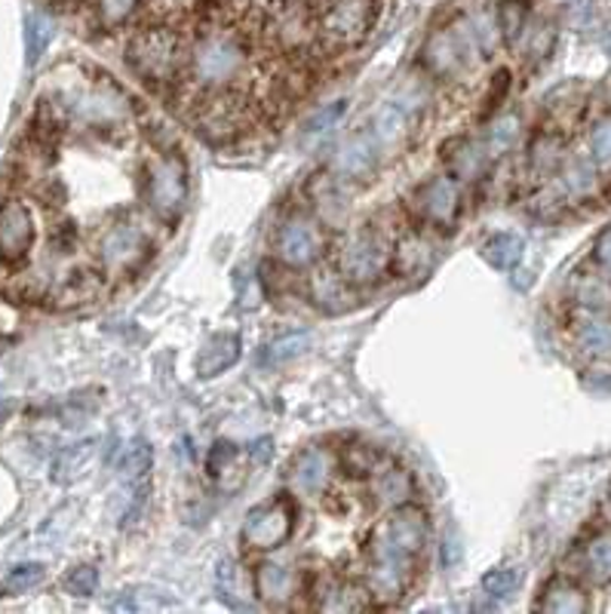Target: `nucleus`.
Here are the masks:
<instances>
[{
	"label": "nucleus",
	"mask_w": 611,
	"mask_h": 614,
	"mask_svg": "<svg viewBox=\"0 0 611 614\" xmlns=\"http://www.w3.org/2000/svg\"><path fill=\"white\" fill-rule=\"evenodd\" d=\"M250 68V43L234 25L206 22L188 43L184 84L194 92L237 87V77Z\"/></svg>",
	"instance_id": "nucleus-1"
},
{
	"label": "nucleus",
	"mask_w": 611,
	"mask_h": 614,
	"mask_svg": "<svg viewBox=\"0 0 611 614\" xmlns=\"http://www.w3.org/2000/svg\"><path fill=\"white\" fill-rule=\"evenodd\" d=\"M126 62L139 80L151 90L169 92L184 84L188 68V43L184 37L169 25H148L126 47Z\"/></svg>",
	"instance_id": "nucleus-2"
},
{
	"label": "nucleus",
	"mask_w": 611,
	"mask_h": 614,
	"mask_svg": "<svg viewBox=\"0 0 611 614\" xmlns=\"http://www.w3.org/2000/svg\"><path fill=\"white\" fill-rule=\"evenodd\" d=\"M139 191L163 225H176L188 206V163L179 151H161L144 163Z\"/></svg>",
	"instance_id": "nucleus-3"
},
{
	"label": "nucleus",
	"mask_w": 611,
	"mask_h": 614,
	"mask_svg": "<svg viewBox=\"0 0 611 614\" xmlns=\"http://www.w3.org/2000/svg\"><path fill=\"white\" fill-rule=\"evenodd\" d=\"M480 59H486V55L480 50V40L473 35V25H470L468 16L436 28L421 47V65L440 80H458L461 74L476 68Z\"/></svg>",
	"instance_id": "nucleus-4"
},
{
	"label": "nucleus",
	"mask_w": 611,
	"mask_h": 614,
	"mask_svg": "<svg viewBox=\"0 0 611 614\" xmlns=\"http://www.w3.org/2000/svg\"><path fill=\"white\" fill-rule=\"evenodd\" d=\"M394 261V250L387 234L375 225H362L357 231L342 236L335 268L357 290V286H375L384 280V273Z\"/></svg>",
	"instance_id": "nucleus-5"
},
{
	"label": "nucleus",
	"mask_w": 611,
	"mask_h": 614,
	"mask_svg": "<svg viewBox=\"0 0 611 614\" xmlns=\"http://www.w3.org/2000/svg\"><path fill=\"white\" fill-rule=\"evenodd\" d=\"M310 7L317 37L332 50H354L375 28L378 0H317Z\"/></svg>",
	"instance_id": "nucleus-6"
},
{
	"label": "nucleus",
	"mask_w": 611,
	"mask_h": 614,
	"mask_svg": "<svg viewBox=\"0 0 611 614\" xmlns=\"http://www.w3.org/2000/svg\"><path fill=\"white\" fill-rule=\"evenodd\" d=\"M194 124L209 142H231L243 127H250L252 102L234 87L194 92Z\"/></svg>",
	"instance_id": "nucleus-7"
},
{
	"label": "nucleus",
	"mask_w": 611,
	"mask_h": 614,
	"mask_svg": "<svg viewBox=\"0 0 611 614\" xmlns=\"http://www.w3.org/2000/svg\"><path fill=\"white\" fill-rule=\"evenodd\" d=\"M366 562H369V568H366L369 597H375L378 602H396L406 593L409 578H412V557L396 550L394 543L387 541L381 525L366 543Z\"/></svg>",
	"instance_id": "nucleus-8"
},
{
	"label": "nucleus",
	"mask_w": 611,
	"mask_h": 614,
	"mask_svg": "<svg viewBox=\"0 0 611 614\" xmlns=\"http://www.w3.org/2000/svg\"><path fill=\"white\" fill-rule=\"evenodd\" d=\"M62 111L65 117H74L87 127H117L132 114V102L114 80L99 77L87 87L62 95Z\"/></svg>",
	"instance_id": "nucleus-9"
},
{
	"label": "nucleus",
	"mask_w": 611,
	"mask_h": 614,
	"mask_svg": "<svg viewBox=\"0 0 611 614\" xmlns=\"http://www.w3.org/2000/svg\"><path fill=\"white\" fill-rule=\"evenodd\" d=\"M148 255H151V240L132 221H114L99 234V243H96V258H99L102 271L111 277L136 273Z\"/></svg>",
	"instance_id": "nucleus-10"
},
{
	"label": "nucleus",
	"mask_w": 611,
	"mask_h": 614,
	"mask_svg": "<svg viewBox=\"0 0 611 614\" xmlns=\"http://www.w3.org/2000/svg\"><path fill=\"white\" fill-rule=\"evenodd\" d=\"M273 250H277L280 265H287L292 271H305V268H314L323 258L326 236L314 218L292 216L277 228Z\"/></svg>",
	"instance_id": "nucleus-11"
},
{
	"label": "nucleus",
	"mask_w": 611,
	"mask_h": 614,
	"mask_svg": "<svg viewBox=\"0 0 611 614\" xmlns=\"http://www.w3.org/2000/svg\"><path fill=\"white\" fill-rule=\"evenodd\" d=\"M295 528V507L287 498H273L268 504L252 507L243 520L240 538L250 550H277Z\"/></svg>",
	"instance_id": "nucleus-12"
},
{
	"label": "nucleus",
	"mask_w": 611,
	"mask_h": 614,
	"mask_svg": "<svg viewBox=\"0 0 611 614\" xmlns=\"http://www.w3.org/2000/svg\"><path fill=\"white\" fill-rule=\"evenodd\" d=\"M412 206L418 218H424L433 228L449 231V228H455L458 213H461V191L449 176H431L415 188Z\"/></svg>",
	"instance_id": "nucleus-13"
},
{
	"label": "nucleus",
	"mask_w": 611,
	"mask_h": 614,
	"mask_svg": "<svg viewBox=\"0 0 611 614\" xmlns=\"http://www.w3.org/2000/svg\"><path fill=\"white\" fill-rule=\"evenodd\" d=\"M35 216L22 200L0 203V261L18 265L35 246Z\"/></svg>",
	"instance_id": "nucleus-14"
},
{
	"label": "nucleus",
	"mask_w": 611,
	"mask_h": 614,
	"mask_svg": "<svg viewBox=\"0 0 611 614\" xmlns=\"http://www.w3.org/2000/svg\"><path fill=\"white\" fill-rule=\"evenodd\" d=\"M381 163V151H378L375 139L366 132L351 136L332 157V176L342 181H369L378 172Z\"/></svg>",
	"instance_id": "nucleus-15"
},
{
	"label": "nucleus",
	"mask_w": 611,
	"mask_h": 614,
	"mask_svg": "<svg viewBox=\"0 0 611 614\" xmlns=\"http://www.w3.org/2000/svg\"><path fill=\"white\" fill-rule=\"evenodd\" d=\"M412 117L409 111L403 108L396 99L391 102H381L369 120V136L375 139L381 157H394L403 148L409 145V136H412Z\"/></svg>",
	"instance_id": "nucleus-16"
},
{
	"label": "nucleus",
	"mask_w": 611,
	"mask_h": 614,
	"mask_svg": "<svg viewBox=\"0 0 611 614\" xmlns=\"http://www.w3.org/2000/svg\"><path fill=\"white\" fill-rule=\"evenodd\" d=\"M332 470H335L332 452H326L323 446H307L295 455L289 468V486L298 495H323L332 483Z\"/></svg>",
	"instance_id": "nucleus-17"
},
{
	"label": "nucleus",
	"mask_w": 611,
	"mask_h": 614,
	"mask_svg": "<svg viewBox=\"0 0 611 614\" xmlns=\"http://www.w3.org/2000/svg\"><path fill=\"white\" fill-rule=\"evenodd\" d=\"M381 528H384L387 541L394 543L396 550L409 553V557H418V553L424 550L428 532H431L428 516H424L418 507H406V504L396 507L394 513H391V520L381 525Z\"/></svg>",
	"instance_id": "nucleus-18"
},
{
	"label": "nucleus",
	"mask_w": 611,
	"mask_h": 614,
	"mask_svg": "<svg viewBox=\"0 0 611 614\" xmlns=\"http://www.w3.org/2000/svg\"><path fill=\"white\" fill-rule=\"evenodd\" d=\"M310 302L320 307L323 314H344L357 305L354 298V286L342 277L339 268H317L310 273Z\"/></svg>",
	"instance_id": "nucleus-19"
},
{
	"label": "nucleus",
	"mask_w": 611,
	"mask_h": 614,
	"mask_svg": "<svg viewBox=\"0 0 611 614\" xmlns=\"http://www.w3.org/2000/svg\"><path fill=\"white\" fill-rule=\"evenodd\" d=\"M443 161L449 166V176H455L458 181H476L486 172L488 154L483 142L461 136V139H451L443 145Z\"/></svg>",
	"instance_id": "nucleus-20"
},
{
	"label": "nucleus",
	"mask_w": 611,
	"mask_h": 614,
	"mask_svg": "<svg viewBox=\"0 0 611 614\" xmlns=\"http://www.w3.org/2000/svg\"><path fill=\"white\" fill-rule=\"evenodd\" d=\"M307 191H310V203H314L317 216L329 221V225H342L347 213H351V200L344 194L342 179H335V176H317V179L310 181Z\"/></svg>",
	"instance_id": "nucleus-21"
},
{
	"label": "nucleus",
	"mask_w": 611,
	"mask_h": 614,
	"mask_svg": "<svg viewBox=\"0 0 611 614\" xmlns=\"http://www.w3.org/2000/svg\"><path fill=\"white\" fill-rule=\"evenodd\" d=\"M237 360H240V335H234V332H218L200 350V379H216L225 369H231Z\"/></svg>",
	"instance_id": "nucleus-22"
},
{
	"label": "nucleus",
	"mask_w": 611,
	"mask_h": 614,
	"mask_svg": "<svg viewBox=\"0 0 611 614\" xmlns=\"http://www.w3.org/2000/svg\"><path fill=\"white\" fill-rule=\"evenodd\" d=\"M255 587H258V597L265 599L268 605H287L289 599L295 597L298 578H295V572L289 565L262 562L258 572H255Z\"/></svg>",
	"instance_id": "nucleus-23"
},
{
	"label": "nucleus",
	"mask_w": 611,
	"mask_h": 614,
	"mask_svg": "<svg viewBox=\"0 0 611 614\" xmlns=\"http://www.w3.org/2000/svg\"><path fill=\"white\" fill-rule=\"evenodd\" d=\"M538 609L550 614H581V612H590V599H587V593L577 587L575 580L557 578L547 584V590H544V597H540Z\"/></svg>",
	"instance_id": "nucleus-24"
},
{
	"label": "nucleus",
	"mask_w": 611,
	"mask_h": 614,
	"mask_svg": "<svg viewBox=\"0 0 611 614\" xmlns=\"http://www.w3.org/2000/svg\"><path fill=\"white\" fill-rule=\"evenodd\" d=\"M369 479H372V495L378 504L399 507L412 495V479L403 468H378Z\"/></svg>",
	"instance_id": "nucleus-25"
},
{
	"label": "nucleus",
	"mask_w": 611,
	"mask_h": 614,
	"mask_svg": "<svg viewBox=\"0 0 611 614\" xmlns=\"http://www.w3.org/2000/svg\"><path fill=\"white\" fill-rule=\"evenodd\" d=\"M366 597L357 584L347 580H329L323 590L317 593V609L320 612H360L366 609Z\"/></svg>",
	"instance_id": "nucleus-26"
},
{
	"label": "nucleus",
	"mask_w": 611,
	"mask_h": 614,
	"mask_svg": "<svg viewBox=\"0 0 611 614\" xmlns=\"http://www.w3.org/2000/svg\"><path fill=\"white\" fill-rule=\"evenodd\" d=\"M522 250H525V246H522V236L498 231V234H492L486 243H483V258H486L495 271H513V268L520 265Z\"/></svg>",
	"instance_id": "nucleus-27"
},
{
	"label": "nucleus",
	"mask_w": 611,
	"mask_h": 614,
	"mask_svg": "<svg viewBox=\"0 0 611 614\" xmlns=\"http://www.w3.org/2000/svg\"><path fill=\"white\" fill-rule=\"evenodd\" d=\"M102 290V277L96 271H72L62 277V283L55 286V298L62 305H80V302H92Z\"/></svg>",
	"instance_id": "nucleus-28"
},
{
	"label": "nucleus",
	"mask_w": 611,
	"mask_h": 614,
	"mask_svg": "<svg viewBox=\"0 0 611 614\" xmlns=\"http://www.w3.org/2000/svg\"><path fill=\"white\" fill-rule=\"evenodd\" d=\"M310 332H287V335H280V338H273V342L265 347V354H262V366H287V362L298 360V357H305L307 350H310Z\"/></svg>",
	"instance_id": "nucleus-29"
},
{
	"label": "nucleus",
	"mask_w": 611,
	"mask_h": 614,
	"mask_svg": "<svg viewBox=\"0 0 611 614\" xmlns=\"http://www.w3.org/2000/svg\"><path fill=\"white\" fill-rule=\"evenodd\" d=\"M495 25H498L504 43L517 47L525 25H529V0H501L495 10Z\"/></svg>",
	"instance_id": "nucleus-30"
},
{
	"label": "nucleus",
	"mask_w": 611,
	"mask_h": 614,
	"mask_svg": "<svg viewBox=\"0 0 611 614\" xmlns=\"http://www.w3.org/2000/svg\"><path fill=\"white\" fill-rule=\"evenodd\" d=\"M520 129H522V124L517 114H501V117H495V120H492V127H488L486 139H483L488 161H498V157H504L510 148L517 145Z\"/></svg>",
	"instance_id": "nucleus-31"
},
{
	"label": "nucleus",
	"mask_w": 611,
	"mask_h": 614,
	"mask_svg": "<svg viewBox=\"0 0 611 614\" xmlns=\"http://www.w3.org/2000/svg\"><path fill=\"white\" fill-rule=\"evenodd\" d=\"M431 261H433L431 240H424L421 234H412V236H406V240L396 246L394 261H391V265H396V271H403V273H418V271H424Z\"/></svg>",
	"instance_id": "nucleus-32"
},
{
	"label": "nucleus",
	"mask_w": 611,
	"mask_h": 614,
	"mask_svg": "<svg viewBox=\"0 0 611 614\" xmlns=\"http://www.w3.org/2000/svg\"><path fill=\"white\" fill-rule=\"evenodd\" d=\"M92 455H96V439H87V443L68 446L65 452L55 458V464H53L55 483H72V479H77V476H84V470L90 468Z\"/></svg>",
	"instance_id": "nucleus-33"
},
{
	"label": "nucleus",
	"mask_w": 611,
	"mask_h": 614,
	"mask_svg": "<svg viewBox=\"0 0 611 614\" xmlns=\"http://www.w3.org/2000/svg\"><path fill=\"white\" fill-rule=\"evenodd\" d=\"M577 344L590 357L611 360V320H602V317L584 320V323L577 325Z\"/></svg>",
	"instance_id": "nucleus-34"
},
{
	"label": "nucleus",
	"mask_w": 611,
	"mask_h": 614,
	"mask_svg": "<svg viewBox=\"0 0 611 614\" xmlns=\"http://www.w3.org/2000/svg\"><path fill=\"white\" fill-rule=\"evenodd\" d=\"M55 35V22L53 16H47V13H28L25 18V50H28V62L35 65L40 55L47 53V47H50V40Z\"/></svg>",
	"instance_id": "nucleus-35"
},
{
	"label": "nucleus",
	"mask_w": 611,
	"mask_h": 614,
	"mask_svg": "<svg viewBox=\"0 0 611 614\" xmlns=\"http://www.w3.org/2000/svg\"><path fill=\"white\" fill-rule=\"evenodd\" d=\"M529 163L540 176L553 172L562 163V136L559 132H538L532 148H529Z\"/></svg>",
	"instance_id": "nucleus-36"
},
{
	"label": "nucleus",
	"mask_w": 611,
	"mask_h": 614,
	"mask_svg": "<svg viewBox=\"0 0 611 614\" xmlns=\"http://www.w3.org/2000/svg\"><path fill=\"white\" fill-rule=\"evenodd\" d=\"M584 575L594 584H611V535H599L584 550Z\"/></svg>",
	"instance_id": "nucleus-37"
},
{
	"label": "nucleus",
	"mask_w": 611,
	"mask_h": 614,
	"mask_svg": "<svg viewBox=\"0 0 611 614\" xmlns=\"http://www.w3.org/2000/svg\"><path fill=\"white\" fill-rule=\"evenodd\" d=\"M596 184V176H594V166L590 161H569L565 163V169H562V179H559V188H562V194L565 197H587L590 191H594Z\"/></svg>",
	"instance_id": "nucleus-38"
},
{
	"label": "nucleus",
	"mask_w": 611,
	"mask_h": 614,
	"mask_svg": "<svg viewBox=\"0 0 611 614\" xmlns=\"http://www.w3.org/2000/svg\"><path fill=\"white\" fill-rule=\"evenodd\" d=\"M47 575V568L40 565V562H22L16 565L3 584H0V597H22V593H28V590H35L37 584L43 580Z\"/></svg>",
	"instance_id": "nucleus-39"
},
{
	"label": "nucleus",
	"mask_w": 611,
	"mask_h": 614,
	"mask_svg": "<svg viewBox=\"0 0 611 614\" xmlns=\"http://www.w3.org/2000/svg\"><path fill=\"white\" fill-rule=\"evenodd\" d=\"M240 449H237L234 443H228V439H218L216 446H213V452H209V476L216 479L218 486L225 488L228 486V476H237V470H240ZM240 479V476H237Z\"/></svg>",
	"instance_id": "nucleus-40"
},
{
	"label": "nucleus",
	"mask_w": 611,
	"mask_h": 614,
	"mask_svg": "<svg viewBox=\"0 0 611 614\" xmlns=\"http://www.w3.org/2000/svg\"><path fill=\"white\" fill-rule=\"evenodd\" d=\"M520 568H510V565H501V568H492L486 578H483V593L492 599H510L520 587Z\"/></svg>",
	"instance_id": "nucleus-41"
},
{
	"label": "nucleus",
	"mask_w": 611,
	"mask_h": 614,
	"mask_svg": "<svg viewBox=\"0 0 611 614\" xmlns=\"http://www.w3.org/2000/svg\"><path fill=\"white\" fill-rule=\"evenodd\" d=\"M575 298L584 307H594V310H602V307L611 305L609 283H606V280H599V277H594V273H584V277L577 280Z\"/></svg>",
	"instance_id": "nucleus-42"
},
{
	"label": "nucleus",
	"mask_w": 611,
	"mask_h": 614,
	"mask_svg": "<svg viewBox=\"0 0 611 614\" xmlns=\"http://www.w3.org/2000/svg\"><path fill=\"white\" fill-rule=\"evenodd\" d=\"M151 458H154V455H151V446H148L144 439L132 443V449L126 452L124 464H120L126 483H139V479H148V476H151Z\"/></svg>",
	"instance_id": "nucleus-43"
},
{
	"label": "nucleus",
	"mask_w": 611,
	"mask_h": 614,
	"mask_svg": "<svg viewBox=\"0 0 611 614\" xmlns=\"http://www.w3.org/2000/svg\"><path fill=\"white\" fill-rule=\"evenodd\" d=\"M62 587H65V593H72L77 599L92 597L99 590V568L96 565H77L65 575Z\"/></svg>",
	"instance_id": "nucleus-44"
},
{
	"label": "nucleus",
	"mask_w": 611,
	"mask_h": 614,
	"mask_svg": "<svg viewBox=\"0 0 611 614\" xmlns=\"http://www.w3.org/2000/svg\"><path fill=\"white\" fill-rule=\"evenodd\" d=\"M216 590H218V597L225 599L228 605H234V593H237V599H240V593H243V578H240V565H234V562H231V560L218 562ZM240 605L246 609V602H240Z\"/></svg>",
	"instance_id": "nucleus-45"
},
{
	"label": "nucleus",
	"mask_w": 611,
	"mask_h": 614,
	"mask_svg": "<svg viewBox=\"0 0 611 614\" xmlns=\"http://www.w3.org/2000/svg\"><path fill=\"white\" fill-rule=\"evenodd\" d=\"M344 468L351 470L354 476H372L378 468H381V461H378V455L369 449V446H347V452H344Z\"/></svg>",
	"instance_id": "nucleus-46"
},
{
	"label": "nucleus",
	"mask_w": 611,
	"mask_h": 614,
	"mask_svg": "<svg viewBox=\"0 0 611 614\" xmlns=\"http://www.w3.org/2000/svg\"><path fill=\"white\" fill-rule=\"evenodd\" d=\"M522 37H529V55H535V59H544V55L553 50V40H557V31L547 25V22H538L535 28L532 25H525V31ZM520 37V40H522Z\"/></svg>",
	"instance_id": "nucleus-47"
},
{
	"label": "nucleus",
	"mask_w": 611,
	"mask_h": 614,
	"mask_svg": "<svg viewBox=\"0 0 611 614\" xmlns=\"http://www.w3.org/2000/svg\"><path fill=\"white\" fill-rule=\"evenodd\" d=\"M344 111H347V99H339V102H329L326 108H320L310 120H307L305 132L307 136H317V132H326V129H332L339 120L344 117Z\"/></svg>",
	"instance_id": "nucleus-48"
},
{
	"label": "nucleus",
	"mask_w": 611,
	"mask_h": 614,
	"mask_svg": "<svg viewBox=\"0 0 611 614\" xmlns=\"http://www.w3.org/2000/svg\"><path fill=\"white\" fill-rule=\"evenodd\" d=\"M139 10V0H99V18L114 28V25H124L126 18Z\"/></svg>",
	"instance_id": "nucleus-49"
},
{
	"label": "nucleus",
	"mask_w": 611,
	"mask_h": 614,
	"mask_svg": "<svg viewBox=\"0 0 611 614\" xmlns=\"http://www.w3.org/2000/svg\"><path fill=\"white\" fill-rule=\"evenodd\" d=\"M590 154L599 166H611V120H602L590 132Z\"/></svg>",
	"instance_id": "nucleus-50"
},
{
	"label": "nucleus",
	"mask_w": 611,
	"mask_h": 614,
	"mask_svg": "<svg viewBox=\"0 0 611 614\" xmlns=\"http://www.w3.org/2000/svg\"><path fill=\"white\" fill-rule=\"evenodd\" d=\"M594 255H596V265L611 277V228H606L602 234L596 236Z\"/></svg>",
	"instance_id": "nucleus-51"
},
{
	"label": "nucleus",
	"mask_w": 611,
	"mask_h": 614,
	"mask_svg": "<svg viewBox=\"0 0 611 614\" xmlns=\"http://www.w3.org/2000/svg\"><path fill=\"white\" fill-rule=\"evenodd\" d=\"M250 458L252 464H270V458H273V439L270 436H262V439H252L250 443Z\"/></svg>",
	"instance_id": "nucleus-52"
},
{
	"label": "nucleus",
	"mask_w": 611,
	"mask_h": 614,
	"mask_svg": "<svg viewBox=\"0 0 611 614\" xmlns=\"http://www.w3.org/2000/svg\"><path fill=\"white\" fill-rule=\"evenodd\" d=\"M507 90H510V72H498V74H495V84H492V90H488V108L501 105V99L507 95Z\"/></svg>",
	"instance_id": "nucleus-53"
},
{
	"label": "nucleus",
	"mask_w": 611,
	"mask_h": 614,
	"mask_svg": "<svg viewBox=\"0 0 611 614\" xmlns=\"http://www.w3.org/2000/svg\"><path fill=\"white\" fill-rule=\"evenodd\" d=\"M569 16L575 25H584L587 18H590V0H572V7H569Z\"/></svg>",
	"instance_id": "nucleus-54"
},
{
	"label": "nucleus",
	"mask_w": 611,
	"mask_h": 614,
	"mask_svg": "<svg viewBox=\"0 0 611 614\" xmlns=\"http://www.w3.org/2000/svg\"><path fill=\"white\" fill-rule=\"evenodd\" d=\"M532 280H535V273L532 271L513 273V286H517V290H529V286H532Z\"/></svg>",
	"instance_id": "nucleus-55"
}]
</instances>
